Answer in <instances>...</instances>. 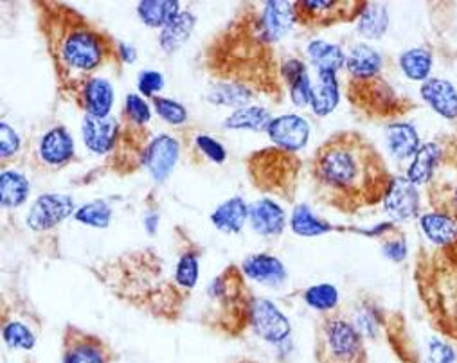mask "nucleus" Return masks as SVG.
<instances>
[{"mask_svg": "<svg viewBox=\"0 0 457 363\" xmlns=\"http://www.w3.org/2000/svg\"><path fill=\"white\" fill-rule=\"evenodd\" d=\"M312 177L319 196L342 212L380 203L393 180L377 148L355 132L335 134L317 150Z\"/></svg>", "mask_w": 457, "mask_h": 363, "instance_id": "nucleus-1", "label": "nucleus"}, {"mask_svg": "<svg viewBox=\"0 0 457 363\" xmlns=\"http://www.w3.org/2000/svg\"><path fill=\"white\" fill-rule=\"evenodd\" d=\"M38 22L51 56L58 90L78 101L83 85L108 63L121 65L118 44L67 4L38 3Z\"/></svg>", "mask_w": 457, "mask_h": 363, "instance_id": "nucleus-2", "label": "nucleus"}, {"mask_svg": "<svg viewBox=\"0 0 457 363\" xmlns=\"http://www.w3.org/2000/svg\"><path fill=\"white\" fill-rule=\"evenodd\" d=\"M90 270L118 299L161 320H179L189 299L154 249L125 252Z\"/></svg>", "mask_w": 457, "mask_h": 363, "instance_id": "nucleus-3", "label": "nucleus"}, {"mask_svg": "<svg viewBox=\"0 0 457 363\" xmlns=\"http://www.w3.org/2000/svg\"><path fill=\"white\" fill-rule=\"evenodd\" d=\"M253 297L242 267L228 265L207 288L209 304L202 315V324L227 338L242 336L249 329Z\"/></svg>", "mask_w": 457, "mask_h": 363, "instance_id": "nucleus-4", "label": "nucleus"}, {"mask_svg": "<svg viewBox=\"0 0 457 363\" xmlns=\"http://www.w3.org/2000/svg\"><path fill=\"white\" fill-rule=\"evenodd\" d=\"M317 363H368L364 336L353 322L326 315L315 331Z\"/></svg>", "mask_w": 457, "mask_h": 363, "instance_id": "nucleus-5", "label": "nucleus"}, {"mask_svg": "<svg viewBox=\"0 0 457 363\" xmlns=\"http://www.w3.org/2000/svg\"><path fill=\"white\" fill-rule=\"evenodd\" d=\"M247 171L253 184L270 194L292 200L299 161L294 153L279 148H267L249 155Z\"/></svg>", "mask_w": 457, "mask_h": 363, "instance_id": "nucleus-6", "label": "nucleus"}, {"mask_svg": "<svg viewBox=\"0 0 457 363\" xmlns=\"http://www.w3.org/2000/svg\"><path fill=\"white\" fill-rule=\"evenodd\" d=\"M348 97L355 108L375 117H395L405 111L403 101L382 76L373 79H350Z\"/></svg>", "mask_w": 457, "mask_h": 363, "instance_id": "nucleus-7", "label": "nucleus"}, {"mask_svg": "<svg viewBox=\"0 0 457 363\" xmlns=\"http://www.w3.org/2000/svg\"><path fill=\"white\" fill-rule=\"evenodd\" d=\"M118 354L99 334L67 324L62 333V363H113Z\"/></svg>", "mask_w": 457, "mask_h": 363, "instance_id": "nucleus-8", "label": "nucleus"}, {"mask_svg": "<svg viewBox=\"0 0 457 363\" xmlns=\"http://www.w3.org/2000/svg\"><path fill=\"white\" fill-rule=\"evenodd\" d=\"M295 19L306 28H326L340 22L359 21L366 3L355 0H303L295 3Z\"/></svg>", "mask_w": 457, "mask_h": 363, "instance_id": "nucleus-9", "label": "nucleus"}, {"mask_svg": "<svg viewBox=\"0 0 457 363\" xmlns=\"http://www.w3.org/2000/svg\"><path fill=\"white\" fill-rule=\"evenodd\" d=\"M249 327L258 338L272 345L288 342L292 334V324L288 317L272 301L256 295L251 301Z\"/></svg>", "mask_w": 457, "mask_h": 363, "instance_id": "nucleus-10", "label": "nucleus"}, {"mask_svg": "<svg viewBox=\"0 0 457 363\" xmlns=\"http://www.w3.org/2000/svg\"><path fill=\"white\" fill-rule=\"evenodd\" d=\"M76 210L78 209L71 194L46 193L35 200L26 221L33 232H47L74 216Z\"/></svg>", "mask_w": 457, "mask_h": 363, "instance_id": "nucleus-11", "label": "nucleus"}, {"mask_svg": "<svg viewBox=\"0 0 457 363\" xmlns=\"http://www.w3.org/2000/svg\"><path fill=\"white\" fill-rule=\"evenodd\" d=\"M180 159V143L177 137L161 134L152 137L146 155L145 168L157 184H164L175 171Z\"/></svg>", "mask_w": 457, "mask_h": 363, "instance_id": "nucleus-12", "label": "nucleus"}, {"mask_svg": "<svg viewBox=\"0 0 457 363\" xmlns=\"http://www.w3.org/2000/svg\"><path fill=\"white\" fill-rule=\"evenodd\" d=\"M267 136L276 148L295 153L308 144L310 125L304 117L287 113L272 119V123L267 128Z\"/></svg>", "mask_w": 457, "mask_h": 363, "instance_id": "nucleus-13", "label": "nucleus"}, {"mask_svg": "<svg viewBox=\"0 0 457 363\" xmlns=\"http://www.w3.org/2000/svg\"><path fill=\"white\" fill-rule=\"evenodd\" d=\"M384 210L395 221L414 219L420 212V191L407 177H393L382 200Z\"/></svg>", "mask_w": 457, "mask_h": 363, "instance_id": "nucleus-14", "label": "nucleus"}, {"mask_svg": "<svg viewBox=\"0 0 457 363\" xmlns=\"http://www.w3.org/2000/svg\"><path fill=\"white\" fill-rule=\"evenodd\" d=\"M74 157V139L65 127H54L42 136L38 144V162L44 169L58 171L69 166Z\"/></svg>", "mask_w": 457, "mask_h": 363, "instance_id": "nucleus-15", "label": "nucleus"}, {"mask_svg": "<svg viewBox=\"0 0 457 363\" xmlns=\"http://www.w3.org/2000/svg\"><path fill=\"white\" fill-rule=\"evenodd\" d=\"M120 130H121V123L112 115L83 117V125H81L83 143L96 155H106L113 152L120 139Z\"/></svg>", "mask_w": 457, "mask_h": 363, "instance_id": "nucleus-16", "label": "nucleus"}, {"mask_svg": "<svg viewBox=\"0 0 457 363\" xmlns=\"http://www.w3.org/2000/svg\"><path fill=\"white\" fill-rule=\"evenodd\" d=\"M295 22L294 4L274 0V3H265L263 10L258 13V33L267 45H272L287 37Z\"/></svg>", "mask_w": 457, "mask_h": 363, "instance_id": "nucleus-17", "label": "nucleus"}, {"mask_svg": "<svg viewBox=\"0 0 457 363\" xmlns=\"http://www.w3.org/2000/svg\"><path fill=\"white\" fill-rule=\"evenodd\" d=\"M249 223L260 235L276 237L281 235L287 227V214L272 198H262L249 205Z\"/></svg>", "mask_w": 457, "mask_h": 363, "instance_id": "nucleus-18", "label": "nucleus"}, {"mask_svg": "<svg viewBox=\"0 0 457 363\" xmlns=\"http://www.w3.org/2000/svg\"><path fill=\"white\" fill-rule=\"evenodd\" d=\"M242 270L247 279L270 288L281 286L288 276L283 261L272 254H253L245 258Z\"/></svg>", "mask_w": 457, "mask_h": 363, "instance_id": "nucleus-19", "label": "nucleus"}, {"mask_svg": "<svg viewBox=\"0 0 457 363\" xmlns=\"http://www.w3.org/2000/svg\"><path fill=\"white\" fill-rule=\"evenodd\" d=\"M113 101H116V94H113L112 83L104 78L96 76L83 85L76 104L85 110L87 115L106 117L112 111Z\"/></svg>", "mask_w": 457, "mask_h": 363, "instance_id": "nucleus-20", "label": "nucleus"}, {"mask_svg": "<svg viewBox=\"0 0 457 363\" xmlns=\"http://www.w3.org/2000/svg\"><path fill=\"white\" fill-rule=\"evenodd\" d=\"M420 94L423 101L441 117H457V90L450 81L441 78H428L423 81Z\"/></svg>", "mask_w": 457, "mask_h": 363, "instance_id": "nucleus-21", "label": "nucleus"}, {"mask_svg": "<svg viewBox=\"0 0 457 363\" xmlns=\"http://www.w3.org/2000/svg\"><path fill=\"white\" fill-rule=\"evenodd\" d=\"M425 237L436 247H450L457 241V219L445 210H428L420 216Z\"/></svg>", "mask_w": 457, "mask_h": 363, "instance_id": "nucleus-22", "label": "nucleus"}, {"mask_svg": "<svg viewBox=\"0 0 457 363\" xmlns=\"http://www.w3.org/2000/svg\"><path fill=\"white\" fill-rule=\"evenodd\" d=\"M249 221V203L242 196H233L220 203L212 214L211 223L223 234H240Z\"/></svg>", "mask_w": 457, "mask_h": 363, "instance_id": "nucleus-23", "label": "nucleus"}, {"mask_svg": "<svg viewBox=\"0 0 457 363\" xmlns=\"http://www.w3.org/2000/svg\"><path fill=\"white\" fill-rule=\"evenodd\" d=\"M196 26V17L191 12H180L166 28L161 29L159 45L166 54L179 53L191 38Z\"/></svg>", "mask_w": 457, "mask_h": 363, "instance_id": "nucleus-24", "label": "nucleus"}, {"mask_svg": "<svg viewBox=\"0 0 457 363\" xmlns=\"http://www.w3.org/2000/svg\"><path fill=\"white\" fill-rule=\"evenodd\" d=\"M384 67L380 53L370 45H355L346 56V70L350 79H373L378 78Z\"/></svg>", "mask_w": 457, "mask_h": 363, "instance_id": "nucleus-25", "label": "nucleus"}, {"mask_svg": "<svg viewBox=\"0 0 457 363\" xmlns=\"http://www.w3.org/2000/svg\"><path fill=\"white\" fill-rule=\"evenodd\" d=\"M441 159H443V150L437 143L423 144L418 150V153L412 157V162L407 169V178L418 187L432 182V178L441 164Z\"/></svg>", "mask_w": 457, "mask_h": 363, "instance_id": "nucleus-26", "label": "nucleus"}, {"mask_svg": "<svg viewBox=\"0 0 457 363\" xmlns=\"http://www.w3.org/2000/svg\"><path fill=\"white\" fill-rule=\"evenodd\" d=\"M387 148L396 161L412 159L421 148L418 130L411 123H403V120L391 123L387 127Z\"/></svg>", "mask_w": 457, "mask_h": 363, "instance_id": "nucleus-27", "label": "nucleus"}, {"mask_svg": "<svg viewBox=\"0 0 457 363\" xmlns=\"http://www.w3.org/2000/svg\"><path fill=\"white\" fill-rule=\"evenodd\" d=\"M340 101V87L335 72H317V83L312 88V111L319 117L329 115Z\"/></svg>", "mask_w": 457, "mask_h": 363, "instance_id": "nucleus-28", "label": "nucleus"}, {"mask_svg": "<svg viewBox=\"0 0 457 363\" xmlns=\"http://www.w3.org/2000/svg\"><path fill=\"white\" fill-rule=\"evenodd\" d=\"M272 111L265 106L251 104L235 110L225 119L223 127L227 130H253V132H267L272 123Z\"/></svg>", "mask_w": 457, "mask_h": 363, "instance_id": "nucleus-29", "label": "nucleus"}, {"mask_svg": "<svg viewBox=\"0 0 457 363\" xmlns=\"http://www.w3.org/2000/svg\"><path fill=\"white\" fill-rule=\"evenodd\" d=\"M29 180L17 169H4L0 175V203L4 209L22 207L29 198Z\"/></svg>", "mask_w": 457, "mask_h": 363, "instance_id": "nucleus-30", "label": "nucleus"}, {"mask_svg": "<svg viewBox=\"0 0 457 363\" xmlns=\"http://www.w3.org/2000/svg\"><path fill=\"white\" fill-rule=\"evenodd\" d=\"M306 56L317 72H338L346 67V54L335 44L313 40L306 47Z\"/></svg>", "mask_w": 457, "mask_h": 363, "instance_id": "nucleus-31", "label": "nucleus"}, {"mask_svg": "<svg viewBox=\"0 0 457 363\" xmlns=\"http://www.w3.org/2000/svg\"><path fill=\"white\" fill-rule=\"evenodd\" d=\"M180 12L179 0H143L137 4L141 22L154 29L166 28Z\"/></svg>", "mask_w": 457, "mask_h": 363, "instance_id": "nucleus-32", "label": "nucleus"}, {"mask_svg": "<svg viewBox=\"0 0 457 363\" xmlns=\"http://www.w3.org/2000/svg\"><path fill=\"white\" fill-rule=\"evenodd\" d=\"M200 276V247H196L187 237L184 251H180L175 263V279L179 286L186 292H193Z\"/></svg>", "mask_w": 457, "mask_h": 363, "instance_id": "nucleus-33", "label": "nucleus"}, {"mask_svg": "<svg viewBox=\"0 0 457 363\" xmlns=\"http://www.w3.org/2000/svg\"><path fill=\"white\" fill-rule=\"evenodd\" d=\"M3 340L12 351H33L38 336L33 326L22 318L3 317Z\"/></svg>", "mask_w": 457, "mask_h": 363, "instance_id": "nucleus-34", "label": "nucleus"}, {"mask_svg": "<svg viewBox=\"0 0 457 363\" xmlns=\"http://www.w3.org/2000/svg\"><path fill=\"white\" fill-rule=\"evenodd\" d=\"M288 223H290L292 232L301 237H319L328 232L338 230V227H333L329 221H324L319 216H315L312 212V209L304 203L294 207Z\"/></svg>", "mask_w": 457, "mask_h": 363, "instance_id": "nucleus-35", "label": "nucleus"}, {"mask_svg": "<svg viewBox=\"0 0 457 363\" xmlns=\"http://www.w3.org/2000/svg\"><path fill=\"white\" fill-rule=\"evenodd\" d=\"M389 28V12L384 4L366 3L364 12L357 21L359 33L368 40H380Z\"/></svg>", "mask_w": 457, "mask_h": 363, "instance_id": "nucleus-36", "label": "nucleus"}, {"mask_svg": "<svg viewBox=\"0 0 457 363\" xmlns=\"http://www.w3.org/2000/svg\"><path fill=\"white\" fill-rule=\"evenodd\" d=\"M403 74L412 81H427L432 70V54L423 47H414L400 56Z\"/></svg>", "mask_w": 457, "mask_h": 363, "instance_id": "nucleus-37", "label": "nucleus"}, {"mask_svg": "<svg viewBox=\"0 0 457 363\" xmlns=\"http://www.w3.org/2000/svg\"><path fill=\"white\" fill-rule=\"evenodd\" d=\"M113 209L104 200H94L81 207H78L74 219L81 225L94 227V228H106L112 223Z\"/></svg>", "mask_w": 457, "mask_h": 363, "instance_id": "nucleus-38", "label": "nucleus"}, {"mask_svg": "<svg viewBox=\"0 0 457 363\" xmlns=\"http://www.w3.org/2000/svg\"><path fill=\"white\" fill-rule=\"evenodd\" d=\"M303 299H304V302H306L312 309L320 311V313H331V311H335V308L338 306L340 295H338V290H337L333 285L322 283V285L310 286V288L303 293Z\"/></svg>", "mask_w": 457, "mask_h": 363, "instance_id": "nucleus-39", "label": "nucleus"}, {"mask_svg": "<svg viewBox=\"0 0 457 363\" xmlns=\"http://www.w3.org/2000/svg\"><path fill=\"white\" fill-rule=\"evenodd\" d=\"M154 103V108L157 111V115L161 119H164L168 125L171 127H182L186 125L187 120V110L184 108V104H180L179 101L175 99H170V97H162V95H157L152 99Z\"/></svg>", "mask_w": 457, "mask_h": 363, "instance_id": "nucleus-40", "label": "nucleus"}, {"mask_svg": "<svg viewBox=\"0 0 457 363\" xmlns=\"http://www.w3.org/2000/svg\"><path fill=\"white\" fill-rule=\"evenodd\" d=\"M123 117L132 120L134 125L148 127V123L152 120V108L146 103V99H143L139 94H129L125 97Z\"/></svg>", "mask_w": 457, "mask_h": 363, "instance_id": "nucleus-41", "label": "nucleus"}, {"mask_svg": "<svg viewBox=\"0 0 457 363\" xmlns=\"http://www.w3.org/2000/svg\"><path fill=\"white\" fill-rule=\"evenodd\" d=\"M195 148L200 155H204L214 164H223L227 161V152L223 144H220L216 139L209 137L207 134H198L195 137Z\"/></svg>", "mask_w": 457, "mask_h": 363, "instance_id": "nucleus-42", "label": "nucleus"}, {"mask_svg": "<svg viewBox=\"0 0 457 363\" xmlns=\"http://www.w3.org/2000/svg\"><path fill=\"white\" fill-rule=\"evenodd\" d=\"M21 136L3 120L0 123V159L3 162L15 157L21 152Z\"/></svg>", "mask_w": 457, "mask_h": 363, "instance_id": "nucleus-43", "label": "nucleus"}, {"mask_svg": "<svg viewBox=\"0 0 457 363\" xmlns=\"http://www.w3.org/2000/svg\"><path fill=\"white\" fill-rule=\"evenodd\" d=\"M382 252L393 263L405 261V258L409 254V245H407V239L403 237V234L393 235V232H391L389 235H386L384 243H382Z\"/></svg>", "mask_w": 457, "mask_h": 363, "instance_id": "nucleus-44", "label": "nucleus"}, {"mask_svg": "<svg viewBox=\"0 0 457 363\" xmlns=\"http://www.w3.org/2000/svg\"><path fill=\"white\" fill-rule=\"evenodd\" d=\"M457 354L446 342L439 340L437 336H432L428 340L427 349V363H455Z\"/></svg>", "mask_w": 457, "mask_h": 363, "instance_id": "nucleus-45", "label": "nucleus"}, {"mask_svg": "<svg viewBox=\"0 0 457 363\" xmlns=\"http://www.w3.org/2000/svg\"><path fill=\"white\" fill-rule=\"evenodd\" d=\"M290 87V99H292V103L295 104V106H299V108H304V106H308L310 103H312V88H313V85H312V81H310V76H308V72H304L303 76H299L292 85H288Z\"/></svg>", "mask_w": 457, "mask_h": 363, "instance_id": "nucleus-46", "label": "nucleus"}, {"mask_svg": "<svg viewBox=\"0 0 457 363\" xmlns=\"http://www.w3.org/2000/svg\"><path fill=\"white\" fill-rule=\"evenodd\" d=\"M137 88L145 97L154 99L164 88V76L157 70H145L139 74Z\"/></svg>", "mask_w": 457, "mask_h": 363, "instance_id": "nucleus-47", "label": "nucleus"}, {"mask_svg": "<svg viewBox=\"0 0 457 363\" xmlns=\"http://www.w3.org/2000/svg\"><path fill=\"white\" fill-rule=\"evenodd\" d=\"M306 72V65L304 62L297 60V58H290V60H285L281 65H279V74H281V79L287 83V85H292L299 76H303Z\"/></svg>", "mask_w": 457, "mask_h": 363, "instance_id": "nucleus-48", "label": "nucleus"}, {"mask_svg": "<svg viewBox=\"0 0 457 363\" xmlns=\"http://www.w3.org/2000/svg\"><path fill=\"white\" fill-rule=\"evenodd\" d=\"M443 193H448L446 198L436 207V210H445L448 214H452L455 219H457V182L452 189H446Z\"/></svg>", "mask_w": 457, "mask_h": 363, "instance_id": "nucleus-49", "label": "nucleus"}, {"mask_svg": "<svg viewBox=\"0 0 457 363\" xmlns=\"http://www.w3.org/2000/svg\"><path fill=\"white\" fill-rule=\"evenodd\" d=\"M118 53H120V58H121V63H136L137 62V51L134 45L130 44H125V42H120L118 44Z\"/></svg>", "mask_w": 457, "mask_h": 363, "instance_id": "nucleus-50", "label": "nucleus"}, {"mask_svg": "<svg viewBox=\"0 0 457 363\" xmlns=\"http://www.w3.org/2000/svg\"><path fill=\"white\" fill-rule=\"evenodd\" d=\"M145 227H146L148 234L154 235V234L157 232V228H159V214H157V212L148 214V216H146V221H145Z\"/></svg>", "mask_w": 457, "mask_h": 363, "instance_id": "nucleus-51", "label": "nucleus"}, {"mask_svg": "<svg viewBox=\"0 0 457 363\" xmlns=\"http://www.w3.org/2000/svg\"><path fill=\"white\" fill-rule=\"evenodd\" d=\"M231 363H262V361H256V359H251V358H237Z\"/></svg>", "mask_w": 457, "mask_h": 363, "instance_id": "nucleus-52", "label": "nucleus"}]
</instances>
